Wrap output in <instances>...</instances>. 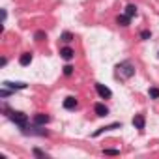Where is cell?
Instances as JSON below:
<instances>
[{
  "mask_svg": "<svg viewBox=\"0 0 159 159\" xmlns=\"http://www.w3.org/2000/svg\"><path fill=\"white\" fill-rule=\"evenodd\" d=\"M116 71H118V77L120 79H131L135 75V66H133V62L125 60V62H120L116 66Z\"/></svg>",
  "mask_w": 159,
  "mask_h": 159,
  "instance_id": "obj_1",
  "label": "cell"
},
{
  "mask_svg": "<svg viewBox=\"0 0 159 159\" xmlns=\"http://www.w3.org/2000/svg\"><path fill=\"white\" fill-rule=\"evenodd\" d=\"M8 116H10V120H11L15 125H19L23 131L28 127V116H26L25 112H21V111H11Z\"/></svg>",
  "mask_w": 159,
  "mask_h": 159,
  "instance_id": "obj_2",
  "label": "cell"
},
{
  "mask_svg": "<svg viewBox=\"0 0 159 159\" xmlns=\"http://www.w3.org/2000/svg\"><path fill=\"white\" fill-rule=\"evenodd\" d=\"M96 90H98V94H99L103 99H111V98H112V92H111L105 84H101V83H96Z\"/></svg>",
  "mask_w": 159,
  "mask_h": 159,
  "instance_id": "obj_3",
  "label": "cell"
},
{
  "mask_svg": "<svg viewBox=\"0 0 159 159\" xmlns=\"http://www.w3.org/2000/svg\"><path fill=\"white\" fill-rule=\"evenodd\" d=\"M60 56H62L64 60H71V58H75V51H73L71 47H62V49H60Z\"/></svg>",
  "mask_w": 159,
  "mask_h": 159,
  "instance_id": "obj_4",
  "label": "cell"
},
{
  "mask_svg": "<svg viewBox=\"0 0 159 159\" xmlns=\"http://www.w3.org/2000/svg\"><path fill=\"white\" fill-rule=\"evenodd\" d=\"M49 120H51V118H49L47 114H43V112H38V114L34 116V124H36V125H45V124H49Z\"/></svg>",
  "mask_w": 159,
  "mask_h": 159,
  "instance_id": "obj_5",
  "label": "cell"
},
{
  "mask_svg": "<svg viewBox=\"0 0 159 159\" xmlns=\"http://www.w3.org/2000/svg\"><path fill=\"white\" fill-rule=\"evenodd\" d=\"M133 125L139 129V131H142L144 129V125H146V120H144V114H137L135 118H133Z\"/></svg>",
  "mask_w": 159,
  "mask_h": 159,
  "instance_id": "obj_6",
  "label": "cell"
},
{
  "mask_svg": "<svg viewBox=\"0 0 159 159\" xmlns=\"http://www.w3.org/2000/svg\"><path fill=\"white\" fill-rule=\"evenodd\" d=\"M2 86H6V88H10V90H23V88H26L25 83H10V81H4Z\"/></svg>",
  "mask_w": 159,
  "mask_h": 159,
  "instance_id": "obj_7",
  "label": "cell"
},
{
  "mask_svg": "<svg viewBox=\"0 0 159 159\" xmlns=\"http://www.w3.org/2000/svg\"><path fill=\"white\" fill-rule=\"evenodd\" d=\"M77 99L73 98V96H69V98H66L64 99V109H67V111H73V109H77Z\"/></svg>",
  "mask_w": 159,
  "mask_h": 159,
  "instance_id": "obj_8",
  "label": "cell"
},
{
  "mask_svg": "<svg viewBox=\"0 0 159 159\" xmlns=\"http://www.w3.org/2000/svg\"><path fill=\"white\" fill-rule=\"evenodd\" d=\"M94 111H96V114H98V116H101V118L109 114V109L105 107V103H96V107H94Z\"/></svg>",
  "mask_w": 159,
  "mask_h": 159,
  "instance_id": "obj_9",
  "label": "cell"
},
{
  "mask_svg": "<svg viewBox=\"0 0 159 159\" xmlns=\"http://www.w3.org/2000/svg\"><path fill=\"white\" fill-rule=\"evenodd\" d=\"M116 23H118L120 26H129V25H131V17L124 13V15H120V17L116 19Z\"/></svg>",
  "mask_w": 159,
  "mask_h": 159,
  "instance_id": "obj_10",
  "label": "cell"
},
{
  "mask_svg": "<svg viewBox=\"0 0 159 159\" xmlns=\"http://www.w3.org/2000/svg\"><path fill=\"white\" fill-rule=\"evenodd\" d=\"M30 62H32V52H23L21 58H19V64L21 66H28Z\"/></svg>",
  "mask_w": 159,
  "mask_h": 159,
  "instance_id": "obj_11",
  "label": "cell"
},
{
  "mask_svg": "<svg viewBox=\"0 0 159 159\" xmlns=\"http://www.w3.org/2000/svg\"><path fill=\"white\" fill-rule=\"evenodd\" d=\"M125 15L135 17V15H137V6H135V4H127V6H125Z\"/></svg>",
  "mask_w": 159,
  "mask_h": 159,
  "instance_id": "obj_12",
  "label": "cell"
},
{
  "mask_svg": "<svg viewBox=\"0 0 159 159\" xmlns=\"http://www.w3.org/2000/svg\"><path fill=\"white\" fill-rule=\"evenodd\" d=\"M60 39H62L64 43H71V41H73V34H71V32H64Z\"/></svg>",
  "mask_w": 159,
  "mask_h": 159,
  "instance_id": "obj_13",
  "label": "cell"
},
{
  "mask_svg": "<svg viewBox=\"0 0 159 159\" xmlns=\"http://www.w3.org/2000/svg\"><path fill=\"white\" fill-rule=\"evenodd\" d=\"M150 98H153V99H159V88H150Z\"/></svg>",
  "mask_w": 159,
  "mask_h": 159,
  "instance_id": "obj_14",
  "label": "cell"
},
{
  "mask_svg": "<svg viewBox=\"0 0 159 159\" xmlns=\"http://www.w3.org/2000/svg\"><path fill=\"white\" fill-rule=\"evenodd\" d=\"M34 38H36V39H38V41H41V39H45V38H47V34H45V32H43V30H38V32H36V36H34Z\"/></svg>",
  "mask_w": 159,
  "mask_h": 159,
  "instance_id": "obj_15",
  "label": "cell"
},
{
  "mask_svg": "<svg viewBox=\"0 0 159 159\" xmlns=\"http://www.w3.org/2000/svg\"><path fill=\"white\" fill-rule=\"evenodd\" d=\"M34 155H36V157H49V153H45V152H43V150H39V148H36V150H34Z\"/></svg>",
  "mask_w": 159,
  "mask_h": 159,
  "instance_id": "obj_16",
  "label": "cell"
},
{
  "mask_svg": "<svg viewBox=\"0 0 159 159\" xmlns=\"http://www.w3.org/2000/svg\"><path fill=\"white\" fill-rule=\"evenodd\" d=\"M71 73H73V67H71L69 64H67V66H64V75H66V77H69Z\"/></svg>",
  "mask_w": 159,
  "mask_h": 159,
  "instance_id": "obj_17",
  "label": "cell"
},
{
  "mask_svg": "<svg viewBox=\"0 0 159 159\" xmlns=\"http://www.w3.org/2000/svg\"><path fill=\"white\" fill-rule=\"evenodd\" d=\"M103 153H105V155H118L120 152H118V150H105Z\"/></svg>",
  "mask_w": 159,
  "mask_h": 159,
  "instance_id": "obj_18",
  "label": "cell"
},
{
  "mask_svg": "<svg viewBox=\"0 0 159 159\" xmlns=\"http://www.w3.org/2000/svg\"><path fill=\"white\" fill-rule=\"evenodd\" d=\"M150 36H152V34H150V32H148V30H144V32H142V34H140V38H142V39H148V38H150Z\"/></svg>",
  "mask_w": 159,
  "mask_h": 159,
  "instance_id": "obj_19",
  "label": "cell"
}]
</instances>
